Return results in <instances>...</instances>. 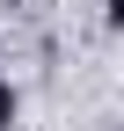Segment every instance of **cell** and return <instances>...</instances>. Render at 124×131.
I'll use <instances>...</instances> for the list:
<instances>
[{
  "label": "cell",
  "mask_w": 124,
  "mask_h": 131,
  "mask_svg": "<svg viewBox=\"0 0 124 131\" xmlns=\"http://www.w3.org/2000/svg\"><path fill=\"white\" fill-rule=\"evenodd\" d=\"M15 109H22V102H15V88H7V80H0V131L15 124Z\"/></svg>",
  "instance_id": "6da1fadb"
}]
</instances>
